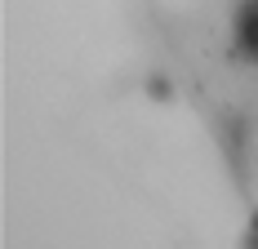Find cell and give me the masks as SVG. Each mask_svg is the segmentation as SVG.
Segmentation results:
<instances>
[{
	"label": "cell",
	"instance_id": "1",
	"mask_svg": "<svg viewBox=\"0 0 258 249\" xmlns=\"http://www.w3.org/2000/svg\"><path fill=\"white\" fill-rule=\"evenodd\" d=\"M249 240H254V245H258V218H254V231H249Z\"/></svg>",
	"mask_w": 258,
	"mask_h": 249
}]
</instances>
